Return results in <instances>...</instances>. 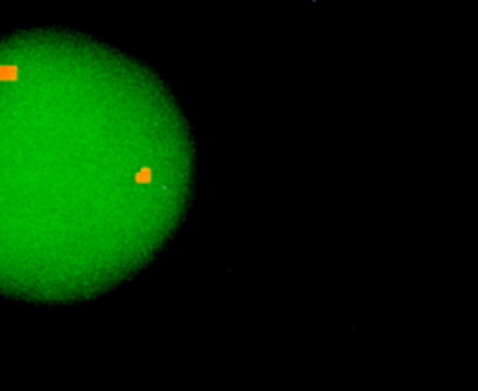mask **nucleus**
<instances>
[{
    "instance_id": "f257e3e1",
    "label": "nucleus",
    "mask_w": 478,
    "mask_h": 391,
    "mask_svg": "<svg viewBox=\"0 0 478 391\" xmlns=\"http://www.w3.org/2000/svg\"><path fill=\"white\" fill-rule=\"evenodd\" d=\"M17 73H19V66H16L14 63H10V65L0 63V81H2V79H5V77H13V79H16V77H17Z\"/></svg>"
}]
</instances>
